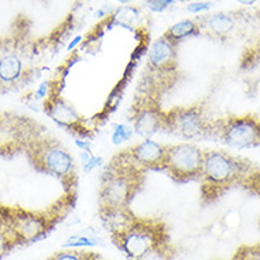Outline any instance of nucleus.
Wrapping results in <instances>:
<instances>
[{"mask_svg":"<svg viewBox=\"0 0 260 260\" xmlns=\"http://www.w3.org/2000/svg\"><path fill=\"white\" fill-rule=\"evenodd\" d=\"M146 174L124 154L123 150L112 157L101 176L98 192L99 215L104 222L129 211L130 204L143 187Z\"/></svg>","mask_w":260,"mask_h":260,"instance_id":"nucleus-1","label":"nucleus"},{"mask_svg":"<svg viewBox=\"0 0 260 260\" xmlns=\"http://www.w3.org/2000/svg\"><path fill=\"white\" fill-rule=\"evenodd\" d=\"M181 79L177 46L161 36L150 46L136 92L154 98L162 104V99L176 89Z\"/></svg>","mask_w":260,"mask_h":260,"instance_id":"nucleus-2","label":"nucleus"},{"mask_svg":"<svg viewBox=\"0 0 260 260\" xmlns=\"http://www.w3.org/2000/svg\"><path fill=\"white\" fill-rule=\"evenodd\" d=\"M113 218L120 222L112 225L111 241L127 260H140L169 238L166 223L158 219L139 218L130 209L109 219Z\"/></svg>","mask_w":260,"mask_h":260,"instance_id":"nucleus-3","label":"nucleus"},{"mask_svg":"<svg viewBox=\"0 0 260 260\" xmlns=\"http://www.w3.org/2000/svg\"><path fill=\"white\" fill-rule=\"evenodd\" d=\"M75 201L74 195L65 194L48 211L37 212L21 207L0 205V218L12 234L17 245H31L44 239L62 219Z\"/></svg>","mask_w":260,"mask_h":260,"instance_id":"nucleus-4","label":"nucleus"},{"mask_svg":"<svg viewBox=\"0 0 260 260\" xmlns=\"http://www.w3.org/2000/svg\"><path fill=\"white\" fill-rule=\"evenodd\" d=\"M253 164L242 157L222 150H204V164L200 177L201 198L211 204L221 198L231 188L242 184L249 176Z\"/></svg>","mask_w":260,"mask_h":260,"instance_id":"nucleus-5","label":"nucleus"},{"mask_svg":"<svg viewBox=\"0 0 260 260\" xmlns=\"http://www.w3.org/2000/svg\"><path fill=\"white\" fill-rule=\"evenodd\" d=\"M27 160L39 173L58 178L64 185L65 194H77L78 173L72 154L59 143L55 137L50 136L46 129L41 130L27 146Z\"/></svg>","mask_w":260,"mask_h":260,"instance_id":"nucleus-6","label":"nucleus"},{"mask_svg":"<svg viewBox=\"0 0 260 260\" xmlns=\"http://www.w3.org/2000/svg\"><path fill=\"white\" fill-rule=\"evenodd\" d=\"M212 122L205 101H200L166 111L162 132L185 140L208 139L212 137Z\"/></svg>","mask_w":260,"mask_h":260,"instance_id":"nucleus-7","label":"nucleus"},{"mask_svg":"<svg viewBox=\"0 0 260 260\" xmlns=\"http://www.w3.org/2000/svg\"><path fill=\"white\" fill-rule=\"evenodd\" d=\"M204 150L194 143H176L164 146L162 173L177 184L198 181L202 173Z\"/></svg>","mask_w":260,"mask_h":260,"instance_id":"nucleus-8","label":"nucleus"},{"mask_svg":"<svg viewBox=\"0 0 260 260\" xmlns=\"http://www.w3.org/2000/svg\"><path fill=\"white\" fill-rule=\"evenodd\" d=\"M44 129L32 117L14 112H0V157L24 153L30 142Z\"/></svg>","mask_w":260,"mask_h":260,"instance_id":"nucleus-9","label":"nucleus"},{"mask_svg":"<svg viewBox=\"0 0 260 260\" xmlns=\"http://www.w3.org/2000/svg\"><path fill=\"white\" fill-rule=\"evenodd\" d=\"M212 139L236 149L260 147V117L228 116L212 122Z\"/></svg>","mask_w":260,"mask_h":260,"instance_id":"nucleus-10","label":"nucleus"},{"mask_svg":"<svg viewBox=\"0 0 260 260\" xmlns=\"http://www.w3.org/2000/svg\"><path fill=\"white\" fill-rule=\"evenodd\" d=\"M129 116L130 126L137 136L143 139H151L164 129L166 111L162 109V104L143 93H135Z\"/></svg>","mask_w":260,"mask_h":260,"instance_id":"nucleus-11","label":"nucleus"},{"mask_svg":"<svg viewBox=\"0 0 260 260\" xmlns=\"http://www.w3.org/2000/svg\"><path fill=\"white\" fill-rule=\"evenodd\" d=\"M46 101V112L48 116L59 126H62L72 135L78 137L89 136V129L85 123V117L79 113L75 106L68 102L64 96L59 95V92L48 93Z\"/></svg>","mask_w":260,"mask_h":260,"instance_id":"nucleus-12","label":"nucleus"},{"mask_svg":"<svg viewBox=\"0 0 260 260\" xmlns=\"http://www.w3.org/2000/svg\"><path fill=\"white\" fill-rule=\"evenodd\" d=\"M164 146L166 144L158 143L153 139H144L143 142L133 144L123 151L139 169H142L146 173L162 171Z\"/></svg>","mask_w":260,"mask_h":260,"instance_id":"nucleus-13","label":"nucleus"},{"mask_svg":"<svg viewBox=\"0 0 260 260\" xmlns=\"http://www.w3.org/2000/svg\"><path fill=\"white\" fill-rule=\"evenodd\" d=\"M27 77L24 61L14 52H5L0 55V93L19 88Z\"/></svg>","mask_w":260,"mask_h":260,"instance_id":"nucleus-14","label":"nucleus"},{"mask_svg":"<svg viewBox=\"0 0 260 260\" xmlns=\"http://www.w3.org/2000/svg\"><path fill=\"white\" fill-rule=\"evenodd\" d=\"M238 13H221L198 16L197 21L201 28V34H207L216 40H225L238 30Z\"/></svg>","mask_w":260,"mask_h":260,"instance_id":"nucleus-15","label":"nucleus"},{"mask_svg":"<svg viewBox=\"0 0 260 260\" xmlns=\"http://www.w3.org/2000/svg\"><path fill=\"white\" fill-rule=\"evenodd\" d=\"M200 34H201V28H200L197 19H187L170 26L164 31L162 37L169 40L170 43L178 46V43L191 39V37H195V36H200Z\"/></svg>","mask_w":260,"mask_h":260,"instance_id":"nucleus-16","label":"nucleus"},{"mask_svg":"<svg viewBox=\"0 0 260 260\" xmlns=\"http://www.w3.org/2000/svg\"><path fill=\"white\" fill-rule=\"evenodd\" d=\"M174 256H176V249L171 245L169 236L140 260H174Z\"/></svg>","mask_w":260,"mask_h":260,"instance_id":"nucleus-17","label":"nucleus"},{"mask_svg":"<svg viewBox=\"0 0 260 260\" xmlns=\"http://www.w3.org/2000/svg\"><path fill=\"white\" fill-rule=\"evenodd\" d=\"M99 256V253L86 252L85 249H67L54 253L47 260H98Z\"/></svg>","mask_w":260,"mask_h":260,"instance_id":"nucleus-18","label":"nucleus"},{"mask_svg":"<svg viewBox=\"0 0 260 260\" xmlns=\"http://www.w3.org/2000/svg\"><path fill=\"white\" fill-rule=\"evenodd\" d=\"M16 246H19L17 242L14 241V238L9 232L3 219L0 218V260L5 259Z\"/></svg>","mask_w":260,"mask_h":260,"instance_id":"nucleus-19","label":"nucleus"},{"mask_svg":"<svg viewBox=\"0 0 260 260\" xmlns=\"http://www.w3.org/2000/svg\"><path fill=\"white\" fill-rule=\"evenodd\" d=\"M101 239L98 236H85V235H75L71 236L68 241L65 242V247H81V246H93V245H102Z\"/></svg>","mask_w":260,"mask_h":260,"instance_id":"nucleus-20","label":"nucleus"},{"mask_svg":"<svg viewBox=\"0 0 260 260\" xmlns=\"http://www.w3.org/2000/svg\"><path fill=\"white\" fill-rule=\"evenodd\" d=\"M232 260H260V243L242 246Z\"/></svg>","mask_w":260,"mask_h":260,"instance_id":"nucleus-21","label":"nucleus"},{"mask_svg":"<svg viewBox=\"0 0 260 260\" xmlns=\"http://www.w3.org/2000/svg\"><path fill=\"white\" fill-rule=\"evenodd\" d=\"M133 133H135V130L130 124H117L112 133V142L115 144L124 143L133 136Z\"/></svg>","mask_w":260,"mask_h":260,"instance_id":"nucleus-22","label":"nucleus"},{"mask_svg":"<svg viewBox=\"0 0 260 260\" xmlns=\"http://www.w3.org/2000/svg\"><path fill=\"white\" fill-rule=\"evenodd\" d=\"M176 0H144V5L153 12H162L171 5H174Z\"/></svg>","mask_w":260,"mask_h":260,"instance_id":"nucleus-23","label":"nucleus"},{"mask_svg":"<svg viewBox=\"0 0 260 260\" xmlns=\"http://www.w3.org/2000/svg\"><path fill=\"white\" fill-rule=\"evenodd\" d=\"M211 7V3L209 2H198V3H191L187 10L191 12V13H200V12H207Z\"/></svg>","mask_w":260,"mask_h":260,"instance_id":"nucleus-24","label":"nucleus"},{"mask_svg":"<svg viewBox=\"0 0 260 260\" xmlns=\"http://www.w3.org/2000/svg\"><path fill=\"white\" fill-rule=\"evenodd\" d=\"M101 162H104V160H102V157H98V156H93L92 154L86 161H84V169L85 171H91V170H93L95 167H98Z\"/></svg>","mask_w":260,"mask_h":260,"instance_id":"nucleus-25","label":"nucleus"},{"mask_svg":"<svg viewBox=\"0 0 260 260\" xmlns=\"http://www.w3.org/2000/svg\"><path fill=\"white\" fill-rule=\"evenodd\" d=\"M241 5H245V6H252V5H254V2L256 0H238Z\"/></svg>","mask_w":260,"mask_h":260,"instance_id":"nucleus-26","label":"nucleus"},{"mask_svg":"<svg viewBox=\"0 0 260 260\" xmlns=\"http://www.w3.org/2000/svg\"><path fill=\"white\" fill-rule=\"evenodd\" d=\"M117 2H120V3H130L132 0H117Z\"/></svg>","mask_w":260,"mask_h":260,"instance_id":"nucleus-27","label":"nucleus"},{"mask_svg":"<svg viewBox=\"0 0 260 260\" xmlns=\"http://www.w3.org/2000/svg\"><path fill=\"white\" fill-rule=\"evenodd\" d=\"M256 17H257V20L260 21V10H257V12H256Z\"/></svg>","mask_w":260,"mask_h":260,"instance_id":"nucleus-28","label":"nucleus"},{"mask_svg":"<svg viewBox=\"0 0 260 260\" xmlns=\"http://www.w3.org/2000/svg\"><path fill=\"white\" fill-rule=\"evenodd\" d=\"M98 260H104V259H102V256H99V259Z\"/></svg>","mask_w":260,"mask_h":260,"instance_id":"nucleus-29","label":"nucleus"}]
</instances>
